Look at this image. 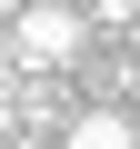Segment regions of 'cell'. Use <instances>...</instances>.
Returning a JSON list of instances; mask_svg holds the SVG:
<instances>
[{
	"mask_svg": "<svg viewBox=\"0 0 140 149\" xmlns=\"http://www.w3.org/2000/svg\"><path fill=\"white\" fill-rule=\"evenodd\" d=\"M0 30H10V70H70L90 50V20L70 10V0H20Z\"/></svg>",
	"mask_w": 140,
	"mask_h": 149,
	"instance_id": "1",
	"label": "cell"
},
{
	"mask_svg": "<svg viewBox=\"0 0 140 149\" xmlns=\"http://www.w3.org/2000/svg\"><path fill=\"white\" fill-rule=\"evenodd\" d=\"M60 149H140V119L110 109V100H90V109H70V119H60Z\"/></svg>",
	"mask_w": 140,
	"mask_h": 149,
	"instance_id": "2",
	"label": "cell"
},
{
	"mask_svg": "<svg viewBox=\"0 0 140 149\" xmlns=\"http://www.w3.org/2000/svg\"><path fill=\"white\" fill-rule=\"evenodd\" d=\"M120 90H130V100H140V60H120Z\"/></svg>",
	"mask_w": 140,
	"mask_h": 149,
	"instance_id": "3",
	"label": "cell"
},
{
	"mask_svg": "<svg viewBox=\"0 0 140 149\" xmlns=\"http://www.w3.org/2000/svg\"><path fill=\"white\" fill-rule=\"evenodd\" d=\"M0 80H10V30H0Z\"/></svg>",
	"mask_w": 140,
	"mask_h": 149,
	"instance_id": "4",
	"label": "cell"
}]
</instances>
